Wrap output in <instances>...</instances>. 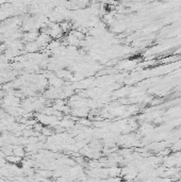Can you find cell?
<instances>
[{
	"instance_id": "2",
	"label": "cell",
	"mask_w": 181,
	"mask_h": 182,
	"mask_svg": "<svg viewBox=\"0 0 181 182\" xmlns=\"http://www.w3.org/2000/svg\"><path fill=\"white\" fill-rule=\"evenodd\" d=\"M6 160L9 161V162H12V163H17L19 160H20V158L19 157H13V156H10V157L6 158Z\"/></svg>"
},
{
	"instance_id": "1",
	"label": "cell",
	"mask_w": 181,
	"mask_h": 182,
	"mask_svg": "<svg viewBox=\"0 0 181 182\" xmlns=\"http://www.w3.org/2000/svg\"><path fill=\"white\" fill-rule=\"evenodd\" d=\"M38 48H40V47H38V43H34V42H29V43L26 45V50L29 51V52H34Z\"/></svg>"
}]
</instances>
